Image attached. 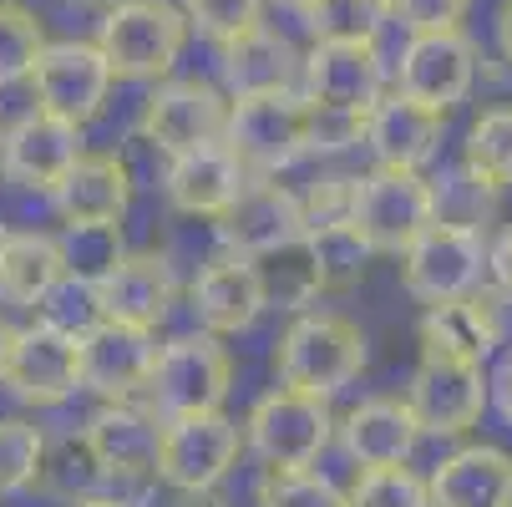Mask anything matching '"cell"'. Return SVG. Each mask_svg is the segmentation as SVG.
<instances>
[{
	"mask_svg": "<svg viewBox=\"0 0 512 507\" xmlns=\"http://www.w3.org/2000/svg\"><path fill=\"white\" fill-rule=\"evenodd\" d=\"M279 386L330 401L365 371V330L340 310H305L274 340Z\"/></svg>",
	"mask_w": 512,
	"mask_h": 507,
	"instance_id": "obj_1",
	"label": "cell"
},
{
	"mask_svg": "<svg viewBox=\"0 0 512 507\" xmlns=\"http://www.w3.org/2000/svg\"><path fill=\"white\" fill-rule=\"evenodd\" d=\"M188 46V21L173 0H112L102 6L97 51L112 82H168Z\"/></svg>",
	"mask_w": 512,
	"mask_h": 507,
	"instance_id": "obj_2",
	"label": "cell"
},
{
	"mask_svg": "<svg viewBox=\"0 0 512 507\" xmlns=\"http://www.w3.org/2000/svg\"><path fill=\"white\" fill-rule=\"evenodd\" d=\"M224 148L249 178H279L310 153V102L300 92L234 97L224 122Z\"/></svg>",
	"mask_w": 512,
	"mask_h": 507,
	"instance_id": "obj_3",
	"label": "cell"
},
{
	"mask_svg": "<svg viewBox=\"0 0 512 507\" xmlns=\"http://www.w3.org/2000/svg\"><path fill=\"white\" fill-rule=\"evenodd\" d=\"M335 437V411L320 396L274 386L264 391L249 416H244V447L269 467V472H295V467H315L320 452Z\"/></svg>",
	"mask_w": 512,
	"mask_h": 507,
	"instance_id": "obj_4",
	"label": "cell"
},
{
	"mask_svg": "<svg viewBox=\"0 0 512 507\" xmlns=\"http://www.w3.org/2000/svg\"><path fill=\"white\" fill-rule=\"evenodd\" d=\"M229 391H234V355L218 335L193 330V335L158 345L148 396H153L163 421L168 416H198V411H224Z\"/></svg>",
	"mask_w": 512,
	"mask_h": 507,
	"instance_id": "obj_5",
	"label": "cell"
},
{
	"mask_svg": "<svg viewBox=\"0 0 512 507\" xmlns=\"http://www.w3.org/2000/svg\"><path fill=\"white\" fill-rule=\"evenodd\" d=\"M300 97L310 112L365 122L381 97H386V61L381 46H355V41H315L310 56H300Z\"/></svg>",
	"mask_w": 512,
	"mask_h": 507,
	"instance_id": "obj_6",
	"label": "cell"
},
{
	"mask_svg": "<svg viewBox=\"0 0 512 507\" xmlns=\"http://www.w3.org/2000/svg\"><path fill=\"white\" fill-rule=\"evenodd\" d=\"M244 457V426L224 411H198V416H168L163 421V447H158V482L173 492H203L224 487V477Z\"/></svg>",
	"mask_w": 512,
	"mask_h": 507,
	"instance_id": "obj_7",
	"label": "cell"
},
{
	"mask_svg": "<svg viewBox=\"0 0 512 507\" xmlns=\"http://www.w3.org/2000/svg\"><path fill=\"white\" fill-rule=\"evenodd\" d=\"M224 122H229V97L203 77L153 82L148 102H142V112H137L142 142H153V148L168 153V158H183L193 148L224 142Z\"/></svg>",
	"mask_w": 512,
	"mask_h": 507,
	"instance_id": "obj_8",
	"label": "cell"
},
{
	"mask_svg": "<svg viewBox=\"0 0 512 507\" xmlns=\"http://www.w3.org/2000/svg\"><path fill=\"white\" fill-rule=\"evenodd\" d=\"M487 269V244L477 229L457 224H426L406 249H401V284L416 305H452L467 300L482 284Z\"/></svg>",
	"mask_w": 512,
	"mask_h": 507,
	"instance_id": "obj_9",
	"label": "cell"
},
{
	"mask_svg": "<svg viewBox=\"0 0 512 507\" xmlns=\"http://www.w3.org/2000/svg\"><path fill=\"white\" fill-rule=\"evenodd\" d=\"M112 66L102 61L97 41H46V51L31 66V92H36V112L87 127L107 112L112 97Z\"/></svg>",
	"mask_w": 512,
	"mask_h": 507,
	"instance_id": "obj_10",
	"label": "cell"
},
{
	"mask_svg": "<svg viewBox=\"0 0 512 507\" xmlns=\"http://www.w3.org/2000/svg\"><path fill=\"white\" fill-rule=\"evenodd\" d=\"M350 224L371 254H401L431 224V178L376 168L350 183Z\"/></svg>",
	"mask_w": 512,
	"mask_h": 507,
	"instance_id": "obj_11",
	"label": "cell"
},
{
	"mask_svg": "<svg viewBox=\"0 0 512 507\" xmlns=\"http://www.w3.org/2000/svg\"><path fill=\"white\" fill-rule=\"evenodd\" d=\"M477 87V46L462 31H431L411 36L401 61H396V92L431 107V112H452L472 97Z\"/></svg>",
	"mask_w": 512,
	"mask_h": 507,
	"instance_id": "obj_12",
	"label": "cell"
},
{
	"mask_svg": "<svg viewBox=\"0 0 512 507\" xmlns=\"http://www.w3.org/2000/svg\"><path fill=\"white\" fill-rule=\"evenodd\" d=\"M406 406L421 426V437H467L487 411V376L482 366L467 360H431L421 355V366L411 371Z\"/></svg>",
	"mask_w": 512,
	"mask_h": 507,
	"instance_id": "obj_13",
	"label": "cell"
},
{
	"mask_svg": "<svg viewBox=\"0 0 512 507\" xmlns=\"http://www.w3.org/2000/svg\"><path fill=\"white\" fill-rule=\"evenodd\" d=\"M77 360H82V391H97L102 401H132L153 381L158 335L122 320H97L87 335H77Z\"/></svg>",
	"mask_w": 512,
	"mask_h": 507,
	"instance_id": "obj_14",
	"label": "cell"
},
{
	"mask_svg": "<svg viewBox=\"0 0 512 507\" xmlns=\"http://www.w3.org/2000/svg\"><path fill=\"white\" fill-rule=\"evenodd\" d=\"M218 239H224V254H239V259H264L274 249L300 244L305 239L300 193L284 188L279 178H249L234 208L218 219Z\"/></svg>",
	"mask_w": 512,
	"mask_h": 507,
	"instance_id": "obj_15",
	"label": "cell"
},
{
	"mask_svg": "<svg viewBox=\"0 0 512 507\" xmlns=\"http://www.w3.org/2000/svg\"><path fill=\"white\" fill-rule=\"evenodd\" d=\"M507 295L497 284H477L467 300L452 305H426L421 315V355L431 360H467V366H482V360L507 340Z\"/></svg>",
	"mask_w": 512,
	"mask_h": 507,
	"instance_id": "obj_16",
	"label": "cell"
},
{
	"mask_svg": "<svg viewBox=\"0 0 512 507\" xmlns=\"http://www.w3.org/2000/svg\"><path fill=\"white\" fill-rule=\"evenodd\" d=\"M6 381L26 406H61L82 391V360H77V340L51 330V325H26L11 335V355H6Z\"/></svg>",
	"mask_w": 512,
	"mask_h": 507,
	"instance_id": "obj_17",
	"label": "cell"
},
{
	"mask_svg": "<svg viewBox=\"0 0 512 507\" xmlns=\"http://www.w3.org/2000/svg\"><path fill=\"white\" fill-rule=\"evenodd\" d=\"M66 229H117L132 208V168L117 153H82L46 193Z\"/></svg>",
	"mask_w": 512,
	"mask_h": 507,
	"instance_id": "obj_18",
	"label": "cell"
},
{
	"mask_svg": "<svg viewBox=\"0 0 512 507\" xmlns=\"http://www.w3.org/2000/svg\"><path fill=\"white\" fill-rule=\"evenodd\" d=\"M82 148V127L56 122L46 112H26L21 122H11L0 132V173L26 193H51L61 183V173L77 163Z\"/></svg>",
	"mask_w": 512,
	"mask_h": 507,
	"instance_id": "obj_19",
	"label": "cell"
},
{
	"mask_svg": "<svg viewBox=\"0 0 512 507\" xmlns=\"http://www.w3.org/2000/svg\"><path fill=\"white\" fill-rule=\"evenodd\" d=\"M442 132H447L442 112H431L401 92L381 97L360 122V142L371 148L376 168H396V173H421L442 153Z\"/></svg>",
	"mask_w": 512,
	"mask_h": 507,
	"instance_id": "obj_20",
	"label": "cell"
},
{
	"mask_svg": "<svg viewBox=\"0 0 512 507\" xmlns=\"http://www.w3.org/2000/svg\"><path fill=\"white\" fill-rule=\"evenodd\" d=\"M188 305H193V320L218 340L254 330L259 315L269 310L254 259H239V254H218L213 264H203L188 289Z\"/></svg>",
	"mask_w": 512,
	"mask_h": 507,
	"instance_id": "obj_21",
	"label": "cell"
},
{
	"mask_svg": "<svg viewBox=\"0 0 512 507\" xmlns=\"http://www.w3.org/2000/svg\"><path fill=\"white\" fill-rule=\"evenodd\" d=\"M173 264L153 249H137V254H117L102 279H97V305L102 320H122V325H142V330H158L168 320L173 305Z\"/></svg>",
	"mask_w": 512,
	"mask_h": 507,
	"instance_id": "obj_22",
	"label": "cell"
},
{
	"mask_svg": "<svg viewBox=\"0 0 512 507\" xmlns=\"http://www.w3.org/2000/svg\"><path fill=\"white\" fill-rule=\"evenodd\" d=\"M82 437H87L92 457L102 462V472H107L112 482L158 472L163 421H158V411H148V406H132V401H102V406L92 411V421L82 426Z\"/></svg>",
	"mask_w": 512,
	"mask_h": 507,
	"instance_id": "obj_23",
	"label": "cell"
},
{
	"mask_svg": "<svg viewBox=\"0 0 512 507\" xmlns=\"http://www.w3.org/2000/svg\"><path fill=\"white\" fill-rule=\"evenodd\" d=\"M335 437L355 467H406L421 442V426L406 396H365L335 421Z\"/></svg>",
	"mask_w": 512,
	"mask_h": 507,
	"instance_id": "obj_24",
	"label": "cell"
},
{
	"mask_svg": "<svg viewBox=\"0 0 512 507\" xmlns=\"http://www.w3.org/2000/svg\"><path fill=\"white\" fill-rule=\"evenodd\" d=\"M426 507H512V452L462 442L426 477Z\"/></svg>",
	"mask_w": 512,
	"mask_h": 507,
	"instance_id": "obj_25",
	"label": "cell"
},
{
	"mask_svg": "<svg viewBox=\"0 0 512 507\" xmlns=\"http://www.w3.org/2000/svg\"><path fill=\"white\" fill-rule=\"evenodd\" d=\"M244 183H249V173L234 163V153L224 148V142H213V148H193L183 158H168V173H163L168 208L188 213V219H213V224L234 208Z\"/></svg>",
	"mask_w": 512,
	"mask_h": 507,
	"instance_id": "obj_26",
	"label": "cell"
},
{
	"mask_svg": "<svg viewBox=\"0 0 512 507\" xmlns=\"http://www.w3.org/2000/svg\"><path fill=\"white\" fill-rule=\"evenodd\" d=\"M218 51H224V82H229L234 97L295 92V82H300V51L269 26H254Z\"/></svg>",
	"mask_w": 512,
	"mask_h": 507,
	"instance_id": "obj_27",
	"label": "cell"
},
{
	"mask_svg": "<svg viewBox=\"0 0 512 507\" xmlns=\"http://www.w3.org/2000/svg\"><path fill=\"white\" fill-rule=\"evenodd\" d=\"M66 274V249L46 229H0V300L36 310Z\"/></svg>",
	"mask_w": 512,
	"mask_h": 507,
	"instance_id": "obj_28",
	"label": "cell"
},
{
	"mask_svg": "<svg viewBox=\"0 0 512 507\" xmlns=\"http://www.w3.org/2000/svg\"><path fill=\"white\" fill-rule=\"evenodd\" d=\"M305 254H310V269H315V284L320 295H345L365 279L371 269V244L355 234L350 219H330V224H305Z\"/></svg>",
	"mask_w": 512,
	"mask_h": 507,
	"instance_id": "obj_29",
	"label": "cell"
},
{
	"mask_svg": "<svg viewBox=\"0 0 512 507\" xmlns=\"http://www.w3.org/2000/svg\"><path fill=\"white\" fill-rule=\"evenodd\" d=\"M107 482H112V477H107L102 462L92 457V447H87L82 431H77V437H56V442H46V452H41V472H36V487L51 492L56 502L107 497V492H102Z\"/></svg>",
	"mask_w": 512,
	"mask_h": 507,
	"instance_id": "obj_30",
	"label": "cell"
},
{
	"mask_svg": "<svg viewBox=\"0 0 512 507\" xmlns=\"http://www.w3.org/2000/svg\"><path fill=\"white\" fill-rule=\"evenodd\" d=\"M462 168L502 193L512 188V107H487L472 127H467V142H462Z\"/></svg>",
	"mask_w": 512,
	"mask_h": 507,
	"instance_id": "obj_31",
	"label": "cell"
},
{
	"mask_svg": "<svg viewBox=\"0 0 512 507\" xmlns=\"http://www.w3.org/2000/svg\"><path fill=\"white\" fill-rule=\"evenodd\" d=\"M305 21L315 41H355V46H381L386 26H396L391 0H315Z\"/></svg>",
	"mask_w": 512,
	"mask_h": 507,
	"instance_id": "obj_32",
	"label": "cell"
},
{
	"mask_svg": "<svg viewBox=\"0 0 512 507\" xmlns=\"http://www.w3.org/2000/svg\"><path fill=\"white\" fill-rule=\"evenodd\" d=\"M46 21L26 0H0V87L31 82V66L46 51Z\"/></svg>",
	"mask_w": 512,
	"mask_h": 507,
	"instance_id": "obj_33",
	"label": "cell"
},
{
	"mask_svg": "<svg viewBox=\"0 0 512 507\" xmlns=\"http://www.w3.org/2000/svg\"><path fill=\"white\" fill-rule=\"evenodd\" d=\"M497 193L482 188L467 168H452L447 178L431 183V224H457V229H487Z\"/></svg>",
	"mask_w": 512,
	"mask_h": 507,
	"instance_id": "obj_34",
	"label": "cell"
},
{
	"mask_svg": "<svg viewBox=\"0 0 512 507\" xmlns=\"http://www.w3.org/2000/svg\"><path fill=\"white\" fill-rule=\"evenodd\" d=\"M41 452H46V431L36 421L0 416V497H16V492L36 487Z\"/></svg>",
	"mask_w": 512,
	"mask_h": 507,
	"instance_id": "obj_35",
	"label": "cell"
},
{
	"mask_svg": "<svg viewBox=\"0 0 512 507\" xmlns=\"http://www.w3.org/2000/svg\"><path fill=\"white\" fill-rule=\"evenodd\" d=\"M254 507H345V487H335L315 467L264 472L254 487Z\"/></svg>",
	"mask_w": 512,
	"mask_h": 507,
	"instance_id": "obj_36",
	"label": "cell"
},
{
	"mask_svg": "<svg viewBox=\"0 0 512 507\" xmlns=\"http://www.w3.org/2000/svg\"><path fill=\"white\" fill-rule=\"evenodd\" d=\"M264 6H269V0H183L178 11H183L188 31H198L213 46H229L244 31L264 26Z\"/></svg>",
	"mask_w": 512,
	"mask_h": 507,
	"instance_id": "obj_37",
	"label": "cell"
},
{
	"mask_svg": "<svg viewBox=\"0 0 512 507\" xmlns=\"http://www.w3.org/2000/svg\"><path fill=\"white\" fill-rule=\"evenodd\" d=\"M41 310V325L61 330V335H87L97 320H102V305H97V284L92 279H77V274H61L51 289H46V300L36 305Z\"/></svg>",
	"mask_w": 512,
	"mask_h": 507,
	"instance_id": "obj_38",
	"label": "cell"
},
{
	"mask_svg": "<svg viewBox=\"0 0 512 507\" xmlns=\"http://www.w3.org/2000/svg\"><path fill=\"white\" fill-rule=\"evenodd\" d=\"M345 507H426V477L411 467H360L345 487Z\"/></svg>",
	"mask_w": 512,
	"mask_h": 507,
	"instance_id": "obj_39",
	"label": "cell"
},
{
	"mask_svg": "<svg viewBox=\"0 0 512 507\" xmlns=\"http://www.w3.org/2000/svg\"><path fill=\"white\" fill-rule=\"evenodd\" d=\"M467 11H472V0H391V16H396L411 36L462 31Z\"/></svg>",
	"mask_w": 512,
	"mask_h": 507,
	"instance_id": "obj_40",
	"label": "cell"
},
{
	"mask_svg": "<svg viewBox=\"0 0 512 507\" xmlns=\"http://www.w3.org/2000/svg\"><path fill=\"white\" fill-rule=\"evenodd\" d=\"M487 274H492V284L502 289V295L512 300V224L487 244Z\"/></svg>",
	"mask_w": 512,
	"mask_h": 507,
	"instance_id": "obj_41",
	"label": "cell"
},
{
	"mask_svg": "<svg viewBox=\"0 0 512 507\" xmlns=\"http://www.w3.org/2000/svg\"><path fill=\"white\" fill-rule=\"evenodd\" d=\"M487 406H497V411H502V421L512 426V355H507L502 366L487 376Z\"/></svg>",
	"mask_w": 512,
	"mask_h": 507,
	"instance_id": "obj_42",
	"label": "cell"
},
{
	"mask_svg": "<svg viewBox=\"0 0 512 507\" xmlns=\"http://www.w3.org/2000/svg\"><path fill=\"white\" fill-rule=\"evenodd\" d=\"M173 507H234L218 487H203V492H178V502Z\"/></svg>",
	"mask_w": 512,
	"mask_h": 507,
	"instance_id": "obj_43",
	"label": "cell"
},
{
	"mask_svg": "<svg viewBox=\"0 0 512 507\" xmlns=\"http://www.w3.org/2000/svg\"><path fill=\"white\" fill-rule=\"evenodd\" d=\"M497 51L512 66V0H502V11H497Z\"/></svg>",
	"mask_w": 512,
	"mask_h": 507,
	"instance_id": "obj_44",
	"label": "cell"
},
{
	"mask_svg": "<svg viewBox=\"0 0 512 507\" xmlns=\"http://www.w3.org/2000/svg\"><path fill=\"white\" fill-rule=\"evenodd\" d=\"M61 507H132V502H122V497H82V502H61Z\"/></svg>",
	"mask_w": 512,
	"mask_h": 507,
	"instance_id": "obj_45",
	"label": "cell"
},
{
	"mask_svg": "<svg viewBox=\"0 0 512 507\" xmlns=\"http://www.w3.org/2000/svg\"><path fill=\"white\" fill-rule=\"evenodd\" d=\"M11 335H16V330H11L6 320H0V376H6V355H11Z\"/></svg>",
	"mask_w": 512,
	"mask_h": 507,
	"instance_id": "obj_46",
	"label": "cell"
},
{
	"mask_svg": "<svg viewBox=\"0 0 512 507\" xmlns=\"http://www.w3.org/2000/svg\"><path fill=\"white\" fill-rule=\"evenodd\" d=\"M279 6H289V11H300V16H305V11L315 6V0H279Z\"/></svg>",
	"mask_w": 512,
	"mask_h": 507,
	"instance_id": "obj_47",
	"label": "cell"
},
{
	"mask_svg": "<svg viewBox=\"0 0 512 507\" xmlns=\"http://www.w3.org/2000/svg\"><path fill=\"white\" fill-rule=\"evenodd\" d=\"M97 6H112V0H97Z\"/></svg>",
	"mask_w": 512,
	"mask_h": 507,
	"instance_id": "obj_48",
	"label": "cell"
}]
</instances>
